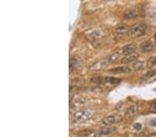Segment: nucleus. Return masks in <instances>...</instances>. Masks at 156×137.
Listing matches in <instances>:
<instances>
[{
  "mask_svg": "<svg viewBox=\"0 0 156 137\" xmlns=\"http://www.w3.org/2000/svg\"><path fill=\"white\" fill-rule=\"evenodd\" d=\"M146 26L145 24L138 22L131 27V33L133 37H139L145 33Z\"/></svg>",
  "mask_w": 156,
  "mask_h": 137,
  "instance_id": "39448f33",
  "label": "nucleus"
},
{
  "mask_svg": "<svg viewBox=\"0 0 156 137\" xmlns=\"http://www.w3.org/2000/svg\"><path fill=\"white\" fill-rule=\"evenodd\" d=\"M121 80L116 78L113 77H106L104 78V83L111 84V85H114V84H118L120 83Z\"/></svg>",
  "mask_w": 156,
  "mask_h": 137,
  "instance_id": "4468645a",
  "label": "nucleus"
},
{
  "mask_svg": "<svg viewBox=\"0 0 156 137\" xmlns=\"http://www.w3.org/2000/svg\"><path fill=\"white\" fill-rule=\"evenodd\" d=\"M95 113V110L93 108L87 107L78 111L74 114V120L75 123H82L90 119Z\"/></svg>",
  "mask_w": 156,
  "mask_h": 137,
  "instance_id": "f03ea898",
  "label": "nucleus"
},
{
  "mask_svg": "<svg viewBox=\"0 0 156 137\" xmlns=\"http://www.w3.org/2000/svg\"><path fill=\"white\" fill-rule=\"evenodd\" d=\"M104 35H105V33L102 29H99V28L90 29L85 33L86 38L90 42H95L102 39Z\"/></svg>",
  "mask_w": 156,
  "mask_h": 137,
  "instance_id": "20e7f679",
  "label": "nucleus"
},
{
  "mask_svg": "<svg viewBox=\"0 0 156 137\" xmlns=\"http://www.w3.org/2000/svg\"><path fill=\"white\" fill-rule=\"evenodd\" d=\"M138 58V54H132V55L127 56L126 57L122 59L121 62L123 64H128L132 62H135L137 60V59Z\"/></svg>",
  "mask_w": 156,
  "mask_h": 137,
  "instance_id": "f8f14e48",
  "label": "nucleus"
},
{
  "mask_svg": "<svg viewBox=\"0 0 156 137\" xmlns=\"http://www.w3.org/2000/svg\"><path fill=\"white\" fill-rule=\"evenodd\" d=\"M136 50V47L133 44H128V45L124 46L122 49V53L124 56H130L133 54Z\"/></svg>",
  "mask_w": 156,
  "mask_h": 137,
  "instance_id": "9b49d317",
  "label": "nucleus"
},
{
  "mask_svg": "<svg viewBox=\"0 0 156 137\" xmlns=\"http://www.w3.org/2000/svg\"><path fill=\"white\" fill-rule=\"evenodd\" d=\"M155 43H156V33H155Z\"/></svg>",
  "mask_w": 156,
  "mask_h": 137,
  "instance_id": "b1692460",
  "label": "nucleus"
},
{
  "mask_svg": "<svg viewBox=\"0 0 156 137\" xmlns=\"http://www.w3.org/2000/svg\"><path fill=\"white\" fill-rule=\"evenodd\" d=\"M119 57V53H115L112 55L108 56V57L101 59V60L94 62L93 65L89 67L90 71H100L105 68L107 66L111 65Z\"/></svg>",
  "mask_w": 156,
  "mask_h": 137,
  "instance_id": "f257e3e1",
  "label": "nucleus"
},
{
  "mask_svg": "<svg viewBox=\"0 0 156 137\" xmlns=\"http://www.w3.org/2000/svg\"><path fill=\"white\" fill-rule=\"evenodd\" d=\"M145 63L144 61H138V62H135L133 65L134 70L136 71V72H139V71L142 70L144 67H145Z\"/></svg>",
  "mask_w": 156,
  "mask_h": 137,
  "instance_id": "dca6fc26",
  "label": "nucleus"
},
{
  "mask_svg": "<svg viewBox=\"0 0 156 137\" xmlns=\"http://www.w3.org/2000/svg\"><path fill=\"white\" fill-rule=\"evenodd\" d=\"M148 137H156V132H155V133H153V134H150L149 136H148Z\"/></svg>",
  "mask_w": 156,
  "mask_h": 137,
  "instance_id": "4be33fe9",
  "label": "nucleus"
},
{
  "mask_svg": "<svg viewBox=\"0 0 156 137\" xmlns=\"http://www.w3.org/2000/svg\"><path fill=\"white\" fill-rule=\"evenodd\" d=\"M117 129L115 127H102L100 130H99L97 133H96V136H104L110 135L111 134H113L116 132Z\"/></svg>",
  "mask_w": 156,
  "mask_h": 137,
  "instance_id": "6e6552de",
  "label": "nucleus"
},
{
  "mask_svg": "<svg viewBox=\"0 0 156 137\" xmlns=\"http://www.w3.org/2000/svg\"><path fill=\"white\" fill-rule=\"evenodd\" d=\"M133 127H134V129H136L137 131H139V130H141V127H142V126H141L140 123H135Z\"/></svg>",
  "mask_w": 156,
  "mask_h": 137,
  "instance_id": "aec40b11",
  "label": "nucleus"
},
{
  "mask_svg": "<svg viewBox=\"0 0 156 137\" xmlns=\"http://www.w3.org/2000/svg\"><path fill=\"white\" fill-rule=\"evenodd\" d=\"M91 82H93V83L96 84H103V83H104V78H101V77L94 78L92 79Z\"/></svg>",
  "mask_w": 156,
  "mask_h": 137,
  "instance_id": "6ab92c4d",
  "label": "nucleus"
},
{
  "mask_svg": "<svg viewBox=\"0 0 156 137\" xmlns=\"http://www.w3.org/2000/svg\"><path fill=\"white\" fill-rule=\"evenodd\" d=\"M153 107H154L155 109H156V103H155L154 104H153Z\"/></svg>",
  "mask_w": 156,
  "mask_h": 137,
  "instance_id": "5701e85b",
  "label": "nucleus"
},
{
  "mask_svg": "<svg viewBox=\"0 0 156 137\" xmlns=\"http://www.w3.org/2000/svg\"><path fill=\"white\" fill-rule=\"evenodd\" d=\"M123 120V117L119 114H113L106 116L100 120L98 123V126L106 127L112 126V125L119 123Z\"/></svg>",
  "mask_w": 156,
  "mask_h": 137,
  "instance_id": "7ed1b4c3",
  "label": "nucleus"
},
{
  "mask_svg": "<svg viewBox=\"0 0 156 137\" xmlns=\"http://www.w3.org/2000/svg\"><path fill=\"white\" fill-rule=\"evenodd\" d=\"M137 113H138V107H137V105H131L125 112V119L126 120L133 119L135 116L137 114Z\"/></svg>",
  "mask_w": 156,
  "mask_h": 137,
  "instance_id": "9d476101",
  "label": "nucleus"
},
{
  "mask_svg": "<svg viewBox=\"0 0 156 137\" xmlns=\"http://www.w3.org/2000/svg\"><path fill=\"white\" fill-rule=\"evenodd\" d=\"M129 30H131V28L125 24H119L116 26L114 29L115 33L117 35L126 34Z\"/></svg>",
  "mask_w": 156,
  "mask_h": 137,
  "instance_id": "0eeeda50",
  "label": "nucleus"
},
{
  "mask_svg": "<svg viewBox=\"0 0 156 137\" xmlns=\"http://www.w3.org/2000/svg\"><path fill=\"white\" fill-rule=\"evenodd\" d=\"M155 74V71L153 70H151V71H148L147 73H146V74L142 75V77H141V80H148L151 78H153Z\"/></svg>",
  "mask_w": 156,
  "mask_h": 137,
  "instance_id": "f3484780",
  "label": "nucleus"
},
{
  "mask_svg": "<svg viewBox=\"0 0 156 137\" xmlns=\"http://www.w3.org/2000/svg\"><path fill=\"white\" fill-rule=\"evenodd\" d=\"M80 65V59L76 57L72 58L70 62V69H75L78 66Z\"/></svg>",
  "mask_w": 156,
  "mask_h": 137,
  "instance_id": "2eb2a0df",
  "label": "nucleus"
},
{
  "mask_svg": "<svg viewBox=\"0 0 156 137\" xmlns=\"http://www.w3.org/2000/svg\"><path fill=\"white\" fill-rule=\"evenodd\" d=\"M156 65V56L149 58V60L147 61V64H146V67L151 68L153 66Z\"/></svg>",
  "mask_w": 156,
  "mask_h": 137,
  "instance_id": "a211bd4d",
  "label": "nucleus"
},
{
  "mask_svg": "<svg viewBox=\"0 0 156 137\" xmlns=\"http://www.w3.org/2000/svg\"><path fill=\"white\" fill-rule=\"evenodd\" d=\"M150 124H151V126L156 127V118H155V119H153L151 120Z\"/></svg>",
  "mask_w": 156,
  "mask_h": 137,
  "instance_id": "412c9836",
  "label": "nucleus"
},
{
  "mask_svg": "<svg viewBox=\"0 0 156 137\" xmlns=\"http://www.w3.org/2000/svg\"><path fill=\"white\" fill-rule=\"evenodd\" d=\"M131 69L128 67H120L114 68H111L108 71V73L111 74H128L131 73Z\"/></svg>",
  "mask_w": 156,
  "mask_h": 137,
  "instance_id": "1a4fd4ad",
  "label": "nucleus"
},
{
  "mask_svg": "<svg viewBox=\"0 0 156 137\" xmlns=\"http://www.w3.org/2000/svg\"><path fill=\"white\" fill-rule=\"evenodd\" d=\"M139 15V11L137 8H130L126 9L124 13V19H133Z\"/></svg>",
  "mask_w": 156,
  "mask_h": 137,
  "instance_id": "423d86ee",
  "label": "nucleus"
},
{
  "mask_svg": "<svg viewBox=\"0 0 156 137\" xmlns=\"http://www.w3.org/2000/svg\"><path fill=\"white\" fill-rule=\"evenodd\" d=\"M141 49L144 52H149L153 49V44L150 40H148V41H145L142 42L140 45Z\"/></svg>",
  "mask_w": 156,
  "mask_h": 137,
  "instance_id": "ddd939ff",
  "label": "nucleus"
}]
</instances>
